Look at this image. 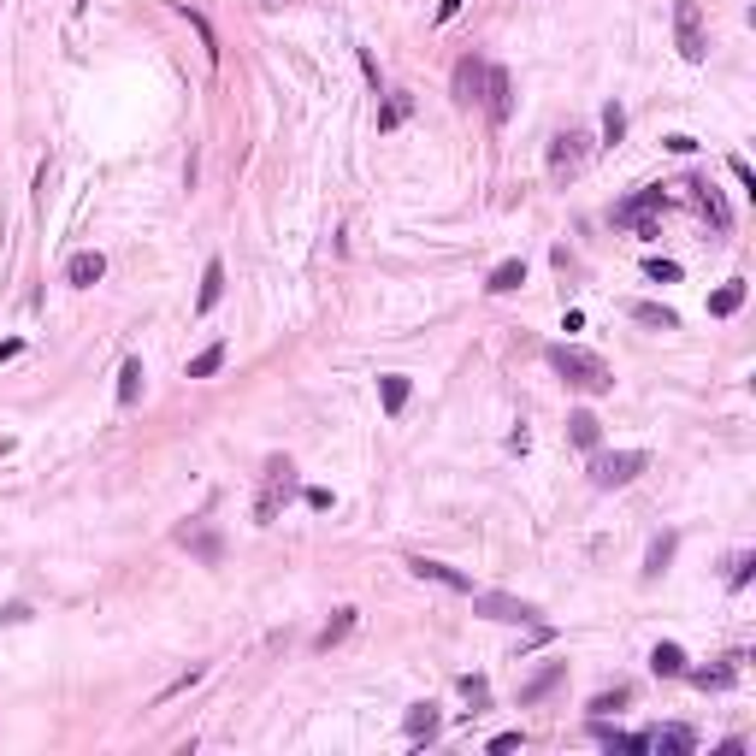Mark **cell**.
<instances>
[{"label": "cell", "mask_w": 756, "mask_h": 756, "mask_svg": "<svg viewBox=\"0 0 756 756\" xmlns=\"http://www.w3.org/2000/svg\"><path fill=\"white\" fill-rule=\"evenodd\" d=\"M201 674H207V667H189V674H178V679H172L166 691H160V703H172V698H178V691H189V686H195Z\"/></svg>", "instance_id": "d590c367"}, {"label": "cell", "mask_w": 756, "mask_h": 756, "mask_svg": "<svg viewBox=\"0 0 756 756\" xmlns=\"http://www.w3.org/2000/svg\"><path fill=\"white\" fill-rule=\"evenodd\" d=\"M355 54H361V71H367V83H373V89H378V59L367 54V47H355Z\"/></svg>", "instance_id": "b9f144b4"}, {"label": "cell", "mask_w": 756, "mask_h": 756, "mask_svg": "<svg viewBox=\"0 0 756 756\" xmlns=\"http://www.w3.org/2000/svg\"><path fill=\"white\" fill-rule=\"evenodd\" d=\"M461 691H467L473 703H485V679H478V674H461Z\"/></svg>", "instance_id": "f35d334b"}, {"label": "cell", "mask_w": 756, "mask_h": 756, "mask_svg": "<svg viewBox=\"0 0 756 756\" xmlns=\"http://www.w3.org/2000/svg\"><path fill=\"white\" fill-rule=\"evenodd\" d=\"M674 42L686 66H703L709 59V30H703V6L698 0H674Z\"/></svg>", "instance_id": "3957f363"}, {"label": "cell", "mask_w": 756, "mask_h": 756, "mask_svg": "<svg viewBox=\"0 0 756 756\" xmlns=\"http://www.w3.org/2000/svg\"><path fill=\"white\" fill-rule=\"evenodd\" d=\"M645 278H656V284H679V260L650 255V260H645Z\"/></svg>", "instance_id": "d6a6232c"}, {"label": "cell", "mask_w": 756, "mask_h": 756, "mask_svg": "<svg viewBox=\"0 0 756 756\" xmlns=\"http://www.w3.org/2000/svg\"><path fill=\"white\" fill-rule=\"evenodd\" d=\"M267 6H284V0H267Z\"/></svg>", "instance_id": "bcb514c9"}, {"label": "cell", "mask_w": 756, "mask_h": 756, "mask_svg": "<svg viewBox=\"0 0 756 756\" xmlns=\"http://www.w3.org/2000/svg\"><path fill=\"white\" fill-rule=\"evenodd\" d=\"M6 449H12V437H0V456H6Z\"/></svg>", "instance_id": "f6af8a7d"}, {"label": "cell", "mask_w": 756, "mask_h": 756, "mask_svg": "<svg viewBox=\"0 0 756 756\" xmlns=\"http://www.w3.org/2000/svg\"><path fill=\"white\" fill-rule=\"evenodd\" d=\"M662 148H667V154H691V148H698V136H662Z\"/></svg>", "instance_id": "74e56055"}, {"label": "cell", "mask_w": 756, "mask_h": 756, "mask_svg": "<svg viewBox=\"0 0 756 756\" xmlns=\"http://www.w3.org/2000/svg\"><path fill=\"white\" fill-rule=\"evenodd\" d=\"M626 698H633V691H626V686L603 691V698H591V715H609V709H626Z\"/></svg>", "instance_id": "836d02e7"}, {"label": "cell", "mask_w": 756, "mask_h": 756, "mask_svg": "<svg viewBox=\"0 0 756 756\" xmlns=\"http://www.w3.org/2000/svg\"><path fill=\"white\" fill-rule=\"evenodd\" d=\"M172 538H178V544L189 550V556H201L207 567H219V562H225V538L213 532V526H178Z\"/></svg>", "instance_id": "9c48e42d"}, {"label": "cell", "mask_w": 756, "mask_h": 756, "mask_svg": "<svg viewBox=\"0 0 756 756\" xmlns=\"http://www.w3.org/2000/svg\"><path fill=\"white\" fill-rule=\"evenodd\" d=\"M490 751H497V756L502 751H520V733H497V739H490Z\"/></svg>", "instance_id": "60d3db41"}, {"label": "cell", "mask_w": 756, "mask_h": 756, "mask_svg": "<svg viewBox=\"0 0 756 756\" xmlns=\"http://www.w3.org/2000/svg\"><path fill=\"white\" fill-rule=\"evenodd\" d=\"M485 83H490V66H485V59H456V78H449V89H456V107H473V100H478V107H485Z\"/></svg>", "instance_id": "ba28073f"}, {"label": "cell", "mask_w": 756, "mask_h": 756, "mask_svg": "<svg viewBox=\"0 0 756 756\" xmlns=\"http://www.w3.org/2000/svg\"><path fill=\"white\" fill-rule=\"evenodd\" d=\"M585 160H591V136L585 131H562L556 142H550V178H556V184L579 178V172H585Z\"/></svg>", "instance_id": "8992f818"}, {"label": "cell", "mask_w": 756, "mask_h": 756, "mask_svg": "<svg viewBox=\"0 0 756 756\" xmlns=\"http://www.w3.org/2000/svg\"><path fill=\"white\" fill-rule=\"evenodd\" d=\"M727 172H733V178H739V184H745V189H751V195H756V172H751V166H745V160H739V154H733V160H727Z\"/></svg>", "instance_id": "8d00e7d4"}, {"label": "cell", "mask_w": 756, "mask_h": 756, "mask_svg": "<svg viewBox=\"0 0 756 756\" xmlns=\"http://www.w3.org/2000/svg\"><path fill=\"white\" fill-rule=\"evenodd\" d=\"M485 112L497 124H509V112H514V78L502 66H490V83H485Z\"/></svg>", "instance_id": "7c38bea8"}, {"label": "cell", "mask_w": 756, "mask_h": 756, "mask_svg": "<svg viewBox=\"0 0 756 756\" xmlns=\"http://www.w3.org/2000/svg\"><path fill=\"white\" fill-rule=\"evenodd\" d=\"M219 367H225V343H207L195 361H189V378H213Z\"/></svg>", "instance_id": "1f68e13d"}, {"label": "cell", "mask_w": 756, "mask_h": 756, "mask_svg": "<svg viewBox=\"0 0 756 756\" xmlns=\"http://www.w3.org/2000/svg\"><path fill=\"white\" fill-rule=\"evenodd\" d=\"M567 437H573L579 449H597V437H603L597 414H591V408H573V414H567Z\"/></svg>", "instance_id": "d4e9b609"}, {"label": "cell", "mask_w": 756, "mask_h": 756, "mask_svg": "<svg viewBox=\"0 0 756 756\" xmlns=\"http://www.w3.org/2000/svg\"><path fill=\"white\" fill-rule=\"evenodd\" d=\"M12 355H24V337H6V343H0V361H12Z\"/></svg>", "instance_id": "ee69618b"}, {"label": "cell", "mask_w": 756, "mask_h": 756, "mask_svg": "<svg viewBox=\"0 0 756 756\" xmlns=\"http://www.w3.org/2000/svg\"><path fill=\"white\" fill-rule=\"evenodd\" d=\"M745 296H751V284H745V278H727V284L709 296V313H715V320H727V313L745 308Z\"/></svg>", "instance_id": "cb8c5ba5"}, {"label": "cell", "mask_w": 756, "mask_h": 756, "mask_svg": "<svg viewBox=\"0 0 756 756\" xmlns=\"http://www.w3.org/2000/svg\"><path fill=\"white\" fill-rule=\"evenodd\" d=\"M679 679H691L698 691H721V686H733V679H739V656H727V662H715V667H686Z\"/></svg>", "instance_id": "9a60e30c"}, {"label": "cell", "mask_w": 756, "mask_h": 756, "mask_svg": "<svg viewBox=\"0 0 756 756\" xmlns=\"http://www.w3.org/2000/svg\"><path fill=\"white\" fill-rule=\"evenodd\" d=\"M142 378H148V373H142V361L131 355V361L119 367V408H131V402L142 396Z\"/></svg>", "instance_id": "83f0119b"}, {"label": "cell", "mask_w": 756, "mask_h": 756, "mask_svg": "<svg viewBox=\"0 0 756 756\" xmlns=\"http://www.w3.org/2000/svg\"><path fill=\"white\" fill-rule=\"evenodd\" d=\"M751 567H756V556H733V573H727V585L745 591V585H751Z\"/></svg>", "instance_id": "e575fe53"}, {"label": "cell", "mask_w": 756, "mask_h": 756, "mask_svg": "<svg viewBox=\"0 0 756 756\" xmlns=\"http://www.w3.org/2000/svg\"><path fill=\"white\" fill-rule=\"evenodd\" d=\"M461 6H467V0H437V24H449V18H456Z\"/></svg>", "instance_id": "7bdbcfd3"}, {"label": "cell", "mask_w": 756, "mask_h": 756, "mask_svg": "<svg viewBox=\"0 0 756 756\" xmlns=\"http://www.w3.org/2000/svg\"><path fill=\"white\" fill-rule=\"evenodd\" d=\"M679 189H691V201H698V213H703V219L715 225V231H727V225H733V207H727V201L715 195V184H703V178H686Z\"/></svg>", "instance_id": "8fae6325"}, {"label": "cell", "mask_w": 756, "mask_h": 756, "mask_svg": "<svg viewBox=\"0 0 756 756\" xmlns=\"http://www.w3.org/2000/svg\"><path fill=\"white\" fill-rule=\"evenodd\" d=\"M100 278H107V255H100V248H83V255H71V260H66V284L95 289Z\"/></svg>", "instance_id": "4fadbf2b"}, {"label": "cell", "mask_w": 756, "mask_h": 756, "mask_svg": "<svg viewBox=\"0 0 756 756\" xmlns=\"http://www.w3.org/2000/svg\"><path fill=\"white\" fill-rule=\"evenodd\" d=\"M355 614H361V609H337L331 621H325L320 633H313V650H320V656H325V650H337V645H343L349 633H355Z\"/></svg>", "instance_id": "e0dca14e"}, {"label": "cell", "mask_w": 756, "mask_h": 756, "mask_svg": "<svg viewBox=\"0 0 756 756\" xmlns=\"http://www.w3.org/2000/svg\"><path fill=\"white\" fill-rule=\"evenodd\" d=\"M591 733H597V745L626 751V756H645V751H650V733H621V727H609L603 715H591Z\"/></svg>", "instance_id": "5bb4252c"}, {"label": "cell", "mask_w": 756, "mask_h": 756, "mask_svg": "<svg viewBox=\"0 0 756 756\" xmlns=\"http://www.w3.org/2000/svg\"><path fill=\"white\" fill-rule=\"evenodd\" d=\"M296 497V461L267 456L260 461V490H255V526H272L284 514V502Z\"/></svg>", "instance_id": "7a4b0ae2"}, {"label": "cell", "mask_w": 756, "mask_h": 756, "mask_svg": "<svg viewBox=\"0 0 756 756\" xmlns=\"http://www.w3.org/2000/svg\"><path fill=\"white\" fill-rule=\"evenodd\" d=\"M626 136V107L621 100H609V107H603V148H614Z\"/></svg>", "instance_id": "4dcf8cb0"}, {"label": "cell", "mask_w": 756, "mask_h": 756, "mask_svg": "<svg viewBox=\"0 0 756 756\" xmlns=\"http://www.w3.org/2000/svg\"><path fill=\"white\" fill-rule=\"evenodd\" d=\"M520 284H526V260H520V255L502 260V267H490V278H485L490 296H509V289H520Z\"/></svg>", "instance_id": "7402d4cb"}, {"label": "cell", "mask_w": 756, "mask_h": 756, "mask_svg": "<svg viewBox=\"0 0 756 756\" xmlns=\"http://www.w3.org/2000/svg\"><path fill=\"white\" fill-rule=\"evenodd\" d=\"M650 467V456L645 449H614V456H591V485L597 490H621V485H633L638 473Z\"/></svg>", "instance_id": "5b68a950"}, {"label": "cell", "mask_w": 756, "mask_h": 756, "mask_svg": "<svg viewBox=\"0 0 756 756\" xmlns=\"http://www.w3.org/2000/svg\"><path fill=\"white\" fill-rule=\"evenodd\" d=\"M633 320L638 325H656V331H679V313L662 308V301H633Z\"/></svg>", "instance_id": "4316f807"}, {"label": "cell", "mask_w": 756, "mask_h": 756, "mask_svg": "<svg viewBox=\"0 0 756 756\" xmlns=\"http://www.w3.org/2000/svg\"><path fill=\"white\" fill-rule=\"evenodd\" d=\"M562 674H567V662H550L544 674L532 679V686H520V703H538V698H550V691L562 686Z\"/></svg>", "instance_id": "f1b7e54d"}, {"label": "cell", "mask_w": 756, "mask_h": 756, "mask_svg": "<svg viewBox=\"0 0 756 756\" xmlns=\"http://www.w3.org/2000/svg\"><path fill=\"white\" fill-rule=\"evenodd\" d=\"M184 18H189V30H195V36H201V47H207V59H213V66H219V36H213V24H207V18H201V12H195V6H189V0H184Z\"/></svg>", "instance_id": "f546056e"}, {"label": "cell", "mask_w": 756, "mask_h": 756, "mask_svg": "<svg viewBox=\"0 0 756 756\" xmlns=\"http://www.w3.org/2000/svg\"><path fill=\"white\" fill-rule=\"evenodd\" d=\"M437 727H444V715H437V703H414V709L402 715V733H408L414 745H420V739H432Z\"/></svg>", "instance_id": "ac0fdd59"}, {"label": "cell", "mask_w": 756, "mask_h": 756, "mask_svg": "<svg viewBox=\"0 0 756 756\" xmlns=\"http://www.w3.org/2000/svg\"><path fill=\"white\" fill-rule=\"evenodd\" d=\"M408 573H414V579H432V585H449V591H467V597H473V579L461 573V567H449V562H432V556H408Z\"/></svg>", "instance_id": "30bf717a"}, {"label": "cell", "mask_w": 756, "mask_h": 756, "mask_svg": "<svg viewBox=\"0 0 756 756\" xmlns=\"http://www.w3.org/2000/svg\"><path fill=\"white\" fill-rule=\"evenodd\" d=\"M408 119H414V95H408V89H390V95H384V107H378V136L402 131Z\"/></svg>", "instance_id": "2e32d148"}, {"label": "cell", "mask_w": 756, "mask_h": 756, "mask_svg": "<svg viewBox=\"0 0 756 756\" xmlns=\"http://www.w3.org/2000/svg\"><path fill=\"white\" fill-rule=\"evenodd\" d=\"M225 296V260H207V272H201V296H195V313H213Z\"/></svg>", "instance_id": "603a6c76"}, {"label": "cell", "mask_w": 756, "mask_h": 756, "mask_svg": "<svg viewBox=\"0 0 756 756\" xmlns=\"http://www.w3.org/2000/svg\"><path fill=\"white\" fill-rule=\"evenodd\" d=\"M473 609L485 614V621H509V626H538V621H544V614H538L532 603L502 597V591H473Z\"/></svg>", "instance_id": "52a82bcc"}, {"label": "cell", "mask_w": 756, "mask_h": 756, "mask_svg": "<svg viewBox=\"0 0 756 756\" xmlns=\"http://www.w3.org/2000/svg\"><path fill=\"white\" fill-rule=\"evenodd\" d=\"M650 751H667V756H691L698 751V733H691V727H662V733H650Z\"/></svg>", "instance_id": "d6986e66"}, {"label": "cell", "mask_w": 756, "mask_h": 756, "mask_svg": "<svg viewBox=\"0 0 756 756\" xmlns=\"http://www.w3.org/2000/svg\"><path fill=\"white\" fill-rule=\"evenodd\" d=\"M0 621H12V626L30 621V603H6V609H0Z\"/></svg>", "instance_id": "ab89813d"}, {"label": "cell", "mask_w": 756, "mask_h": 756, "mask_svg": "<svg viewBox=\"0 0 756 756\" xmlns=\"http://www.w3.org/2000/svg\"><path fill=\"white\" fill-rule=\"evenodd\" d=\"M408 390H414V384H408V373H384V378H378V402H384L390 420L408 408Z\"/></svg>", "instance_id": "ffe728a7"}, {"label": "cell", "mask_w": 756, "mask_h": 756, "mask_svg": "<svg viewBox=\"0 0 756 756\" xmlns=\"http://www.w3.org/2000/svg\"><path fill=\"white\" fill-rule=\"evenodd\" d=\"M662 207H667V189H662V184H645L638 195L614 201L609 219H614V225H633L638 236H656V213H662Z\"/></svg>", "instance_id": "277c9868"}, {"label": "cell", "mask_w": 756, "mask_h": 756, "mask_svg": "<svg viewBox=\"0 0 756 756\" xmlns=\"http://www.w3.org/2000/svg\"><path fill=\"white\" fill-rule=\"evenodd\" d=\"M550 367L562 373V384L585 390V396H603V390H614V367L603 355H591V349L579 343H550Z\"/></svg>", "instance_id": "6da1fadb"}, {"label": "cell", "mask_w": 756, "mask_h": 756, "mask_svg": "<svg viewBox=\"0 0 756 756\" xmlns=\"http://www.w3.org/2000/svg\"><path fill=\"white\" fill-rule=\"evenodd\" d=\"M650 674H656V679H679V674H686V650H679V645H656V650H650Z\"/></svg>", "instance_id": "484cf974"}, {"label": "cell", "mask_w": 756, "mask_h": 756, "mask_svg": "<svg viewBox=\"0 0 756 756\" xmlns=\"http://www.w3.org/2000/svg\"><path fill=\"white\" fill-rule=\"evenodd\" d=\"M674 550H679V532H656V538H650L645 579H662V573H667V562H674Z\"/></svg>", "instance_id": "44dd1931"}]
</instances>
